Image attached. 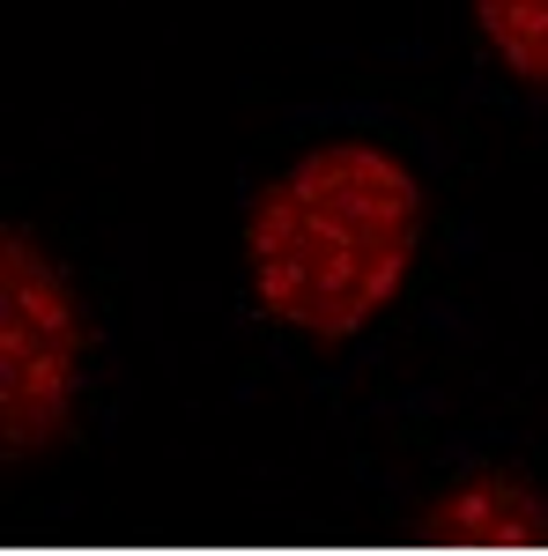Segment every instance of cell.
I'll use <instances>...</instances> for the list:
<instances>
[{"label":"cell","instance_id":"1","mask_svg":"<svg viewBox=\"0 0 548 556\" xmlns=\"http://www.w3.org/2000/svg\"><path fill=\"white\" fill-rule=\"evenodd\" d=\"M75 379H82V349L44 342L23 312H0V453L8 460H30L67 430Z\"/></svg>","mask_w":548,"mask_h":556},{"label":"cell","instance_id":"2","mask_svg":"<svg viewBox=\"0 0 548 556\" xmlns=\"http://www.w3.org/2000/svg\"><path fill=\"white\" fill-rule=\"evenodd\" d=\"M290 186L304 193V208H334L356 230H371V238H422V186L385 149L334 141V149L304 156L290 172Z\"/></svg>","mask_w":548,"mask_h":556},{"label":"cell","instance_id":"3","mask_svg":"<svg viewBox=\"0 0 548 556\" xmlns=\"http://www.w3.org/2000/svg\"><path fill=\"white\" fill-rule=\"evenodd\" d=\"M416 534L445 549H548V505L519 475H467L416 519Z\"/></svg>","mask_w":548,"mask_h":556},{"label":"cell","instance_id":"4","mask_svg":"<svg viewBox=\"0 0 548 556\" xmlns=\"http://www.w3.org/2000/svg\"><path fill=\"white\" fill-rule=\"evenodd\" d=\"M0 312H23L44 342H67V349L89 342V319H82V304H75V290H67L60 267L38 253V238L15 230V223L0 230Z\"/></svg>","mask_w":548,"mask_h":556},{"label":"cell","instance_id":"5","mask_svg":"<svg viewBox=\"0 0 548 556\" xmlns=\"http://www.w3.org/2000/svg\"><path fill=\"white\" fill-rule=\"evenodd\" d=\"M296 238H304V193L282 178V186H267L253 201L245 245H253V260H275V253H296Z\"/></svg>","mask_w":548,"mask_h":556}]
</instances>
